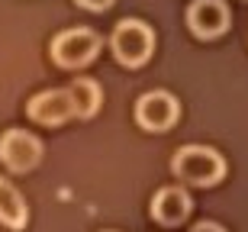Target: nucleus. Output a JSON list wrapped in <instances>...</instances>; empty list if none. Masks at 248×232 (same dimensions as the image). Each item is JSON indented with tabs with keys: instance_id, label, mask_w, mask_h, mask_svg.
Instances as JSON below:
<instances>
[{
	"instance_id": "nucleus-1",
	"label": "nucleus",
	"mask_w": 248,
	"mask_h": 232,
	"mask_svg": "<svg viewBox=\"0 0 248 232\" xmlns=\"http://www.w3.org/2000/svg\"><path fill=\"white\" fill-rule=\"evenodd\" d=\"M171 171L181 184L213 187L226 177V158L210 145H184L171 158Z\"/></svg>"
},
{
	"instance_id": "nucleus-2",
	"label": "nucleus",
	"mask_w": 248,
	"mask_h": 232,
	"mask_svg": "<svg viewBox=\"0 0 248 232\" xmlns=\"http://www.w3.org/2000/svg\"><path fill=\"white\" fill-rule=\"evenodd\" d=\"M110 52L113 58L126 68H142L155 52V32L142 19H120L110 36Z\"/></svg>"
},
{
	"instance_id": "nucleus-3",
	"label": "nucleus",
	"mask_w": 248,
	"mask_h": 232,
	"mask_svg": "<svg viewBox=\"0 0 248 232\" xmlns=\"http://www.w3.org/2000/svg\"><path fill=\"white\" fill-rule=\"evenodd\" d=\"M52 62H55L58 68H68V71H78V68L91 65L93 58H97V52H100V36L93 32V29H64V32H58L55 39H52Z\"/></svg>"
},
{
	"instance_id": "nucleus-4",
	"label": "nucleus",
	"mask_w": 248,
	"mask_h": 232,
	"mask_svg": "<svg viewBox=\"0 0 248 232\" xmlns=\"http://www.w3.org/2000/svg\"><path fill=\"white\" fill-rule=\"evenodd\" d=\"M181 120V103L168 91H148L136 103V123L148 132H168Z\"/></svg>"
},
{
	"instance_id": "nucleus-5",
	"label": "nucleus",
	"mask_w": 248,
	"mask_h": 232,
	"mask_svg": "<svg viewBox=\"0 0 248 232\" xmlns=\"http://www.w3.org/2000/svg\"><path fill=\"white\" fill-rule=\"evenodd\" d=\"M42 158V142L26 129H7L0 136V161L10 168V171H32Z\"/></svg>"
},
{
	"instance_id": "nucleus-6",
	"label": "nucleus",
	"mask_w": 248,
	"mask_h": 232,
	"mask_svg": "<svg viewBox=\"0 0 248 232\" xmlns=\"http://www.w3.org/2000/svg\"><path fill=\"white\" fill-rule=\"evenodd\" d=\"M187 29L197 39H219L229 29V7L222 0H193L187 7Z\"/></svg>"
},
{
	"instance_id": "nucleus-7",
	"label": "nucleus",
	"mask_w": 248,
	"mask_h": 232,
	"mask_svg": "<svg viewBox=\"0 0 248 232\" xmlns=\"http://www.w3.org/2000/svg\"><path fill=\"white\" fill-rule=\"evenodd\" d=\"M26 113H29V120L39 123V126H62V123H68L74 116L71 93L62 91V87L42 91L26 103Z\"/></svg>"
},
{
	"instance_id": "nucleus-8",
	"label": "nucleus",
	"mask_w": 248,
	"mask_h": 232,
	"mask_svg": "<svg viewBox=\"0 0 248 232\" xmlns=\"http://www.w3.org/2000/svg\"><path fill=\"white\" fill-rule=\"evenodd\" d=\"M190 210H193V203L184 187H161L152 197V216L161 226H181L190 216Z\"/></svg>"
},
{
	"instance_id": "nucleus-9",
	"label": "nucleus",
	"mask_w": 248,
	"mask_h": 232,
	"mask_svg": "<svg viewBox=\"0 0 248 232\" xmlns=\"http://www.w3.org/2000/svg\"><path fill=\"white\" fill-rule=\"evenodd\" d=\"M0 223L7 226V229H26L29 223V206L23 200L16 187L10 184L7 177H0Z\"/></svg>"
},
{
	"instance_id": "nucleus-10",
	"label": "nucleus",
	"mask_w": 248,
	"mask_h": 232,
	"mask_svg": "<svg viewBox=\"0 0 248 232\" xmlns=\"http://www.w3.org/2000/svg\"><path fill=\"white\" fill-rule=\"evenodd\" d=\"M68 93H71L74 116H78V120H91V116H97V110H100V103H103V93H100V84L97 81H91V77H78V81L68 87Z\"/></svg>"
},
{
	"instance_id": "nucleus-11",
	"label": "nucleus",
	"mask_w": 248,
	"mask_h": 232,
	"mask_svg": "<svg viewBox=\"0 0 248 232\" xmlns=\"http://www.w3.org/2000/svg\"><path fill=\"white\" fill-rule=\"evenodd\" d=\"M74 3L84 7V10H93V13H103V10L113 7V0H74Z\"/></svg>"
},
{
	"instance_id": "nucleus-12",
	"label": "nucleus",
	"mask_w": 248,
	"mask_h": 232,
	"mask_svg": "<svg viewBox=\"0 0 248 232\" xmlns=\"http://www.w3.org/2000/svg\"><path fill=\"white\" fill-rule=\"evenodd\" d=\"M190 232H226L219 223H210V219H203V223H197V226H190Z\"/></svg>"
},
{
	"instance_id": "nucleus-13",
	"label": "nucleus",
	"mask_w": 248,
	"mask_h": 232,
	"mask_svg": "<svg viewBox=\"0 0 248 232\" xmlns=\"http://www.w3.org/2000/svg\"><path fill=\"white\" fill-rule=\"evenodd\" d=\"M107 232H116V229H107Z\"/></svg>"
}]
</instances>
